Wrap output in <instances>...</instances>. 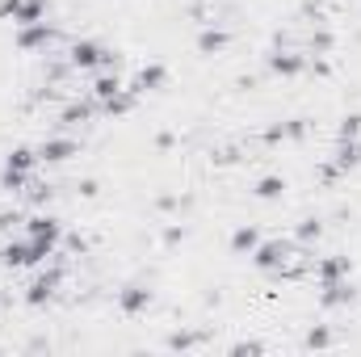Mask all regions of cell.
I'll return each mask as SVG.
<instances>
[{"mask_svg":"<svg viewBox=\"0 0 361 357\" xmlns=\"http://www.w3.org/2000/svg\"><path fill=\"white\" fill-rule=\"evenodd\" d=\"M55 257V248L47 240H34V236H21V240H4L0 244V265L4 269H38Z\"/></svg>","mask_w":361,"mask_h":357,"instance_id":"obj_2","label":"cell"},{"mask_svg":"<svg viewBox=\"0 0 361 357\" xmlns=\"http://www.w3.org/2000/svg\"><path fill=\"white\" fill-rule=\"evenodd\" d=\"M25 236L47 240L51 248H59V240H63V219H55V214H47V210H34V214L25 219Z\"/></svg>","mask_w":361,"mask_h":357,"instance_id":"obj_9","label":"cell"},{"mask_svg":"<svg viewBox=\"0 0 361 357\" xmlns=\"http://www.w3.org/2000/svg\"><path fill=\"white\" fill-rule=\"evenodd\" d=\"M51 42H55V25H47V21H34V25H17V30H13V47L25 51V55L47 51Z\"/></svg>","mask_w":361,"mask_h":357,"instance_id":"obj_6","label":"cell"},{"mask_svg":"<svg viewBox=\"0 0 361 357\" xmlns=\"http://www.w3.org/2000/svg\"><path fill=\"white\" fill-rule=\"evenodd\" d=\"M118 59L97 42V38H76L72 47H68V68L72 72H101V68H114Z\"/></svg>","mask_w":361,"mask_h":357,"instance_id":"obj_3","label":"cell"},{"mask_svg":"<svg viewBox=\"0 0 361 357\" xmlns=\"http://www.w3.org/2000/svg\"><path fill=\"white\" fill-rule=\"evenodd\" d=\"M164 85H169V68H164V63H147V68H139V72H135V80H130L126 89L139 92V97H147V92L164 89Z\"/></svg>","mask_w":361,"mask_h":357,"instance_id":"obj_13","label":"cell"},{"mask_svg":"<svg viewBox=\"0 0 361 357\" xmlns=\"http://www.w3.org/2000/svg\"><path fill=\"white\" fill-rule=\"evenodd\" d=\"M101 109H97V101H68L63 109H59V122L63 126H85V122H92Z\"/></svg>","mask_w":361,"mask_h":357,"instance_id":"obj_19","label":"cell"},{"mask_svg":"<svg viewBox=\"0 0 361 357\" xmlns=\"http://www.w3.org/2000/svg\"><path fill=\"white\" fill-rule=\"evenodd\" d=\"M185 236H189V231L177 227V223H173V227H164V244H185Z\"/></svg>","mask_w":361,"mask_h":357,"instance_id":"obj_29","label":"cell"},{"mask_svg":"<svg viewBox=\"0 0 361 357\" xmlns=\"http://www.w3.org/2000/svg\"><path fill=\"white\" fill-rule=\"evenodd\" d=\"M324 236V227H319V219H302L298 227H294V244H315Z\"/></svg>","mask_w":361,"mask_h":357,"instance_id":"obj_23","label":"cell"},{"mask_svg":"<svg viewBox=\"0 0 361 357\" xmlns=\"http://www.w3.org/2000/svg\"><path fill=\"white\" fill-rule=\"evenodd\" d=\"M135 105H139V92H130V89L114 92L109 101H97V109H101L105 118H126V114H130Z\"/></svg>","mask_w":361,"mask_h":357,"instance_id":"obj_20","label":"cell"},{"mask_svg":"<svg viewBox=\"0 0 361 357\" xmlns=\"http://www.w3.org/2000/svg\"><path fill=\"white\" fill-rule=\"evenodd\" d=\"M63 286V265H51L42 269L30 286H25V307H47L51 298H55V290Z\"/></svg>","mask_w":361,"mask_h":357,"instance_id":"obj_5","label":"cell"},{"mask_svg":"<svg viewBox=\"0 0 361 357\" xmlns=\"http://www.w3.org/2000/svg\"><path fill=\"white\" fill-rule=\"evenodd\" d=\"M336 139H361V114H345V118H341Z\"/></svg>","mask_w":361,"mask_h":357,"instance_id":"obj_24","label":"cell"},{"mask_svg":"<svg viewBox=\"0 0 361 357\" xmlns=\"http://www.w3.org/2000/svg\"><path fill=\"white\" fill-rule=\"evenodd\" d=\"M341 177H349L353 169H361V139H336V152L328 160Z\"/></svg>","mask_w":361,"mask_h":357,"instance_id":"obj_14","label":"cell"},{"mask_svg":"<svg viewBox=\"0 0 361 357\" xmlns=\"http://www.w3.org/2000/svg\"><path fill=\"white\" fill-rule=\"evenodd\" d=\"M332 345V332L328 328H311L307 332V349H328Z\"/></svg>","mask_w":361,"mask_h":357,"instance_id":"obj_27","label":"cell"},{"mask_svg":"<svg viewBox=\"0 0 361 357\" xmlns=\"http://www.w3.org/2000/svg\"><path fill=\"white\" fill-rule=\"evenodd\" d=\"M294 253H298L294 236L290 240H261L257 253H252V265L261 269V273H286V269L294 265Z\"/></svg>","mask_w":361,"mask_h":357,"instance_id":"obj_4","label":"cell"},{"mask_svg":"<svg viewBox=\"0 0 361 357\" xmlns=\"http://www.w3.org/2000/svg\"><path fill=\"white\" fill-rule=\"evenodd\" d=\"M156 147H173V131H160L156 135Z\"/></svg>","mask_w":361,"mask_h":357,"instance_id":"obj_31","label":"cell"},{"mask_svg":"<svg viewBox=\"0 0 361 357\" xmlns=\"http://www.w3.org/2000/svg\"><path fill=\"white\" fill-rule=\"evenodd\" d=\"M72 156H80V143L72 135H51V139L38 143V160L42 164H68Z\"/></svg>","mask_w":361,"mask_h":357,"instance_id":"obj_8","label":"cell"},{"mask_svg":"<svg viewBox=\"0 0 361 357\" xmlns=\"http://www.w3.org/2000/svg\"><path fill=\"white\" fill-rule=\"evenodd\" d=\"M197 345H202L197 332H177V337H169V349H197Z\"/></svg>","mask_w":361,"mask_h":357,"instance_id":"obj_26","label":"cell"},{"mask_svg":"<svg viewBox=\"0 0 361 357\" xmlns=\"http://www.w3.org/2000/svg\"><path fill=\"white\" fill-rule=\"evenodd\" d=\"M265 68H269L273 76H281V80H294V76H302L311 63H307V55H298V51H273V55H265Z\"/></svg>","mask_w":361,"mask_h":357,"instance_id":"obj_10","label":"cell"},{"mask_svg":"<svg viewBox=\"0 0 361 357\" xmlns=\"http://www.w3.org/2000/svg\"><path fill=\"white\" fill-rule=\"evenodd\" d=\"M261 349H265L261 341H240V345H235V353H261Z\"/></svg>","mask_w":361,"mask_h":357,"instance_id":"obj_30","label":"cell"},{"mask_svg":"<svg viewBox=\"0 0 361 357\" xmlns=\"http://www.w3.org/2000/svg\"><path fill=\"white\" fill-rule=\"evenodd\" d=\"M126 85H122V76L114 72V68H101L97 76H92V89H89V97L92 101H109L114 92H122Z\"/></svg>","mask_w":361,"mask_h":357,"instance_id":"obj_18","label":"cell"},{"mask_svg":"<svg viewBox=\"0 0 361 357\" xmlns=\"http://www.w3.org/2000/svg\"><path fill=\"white\" fill-rule=\"evenodd\" d=\"M0 17L13 21V25L47 21V0H0Z\"/></svg>","mask_w":361,"mask_h":357,"instance_id":"obj_7","label":"cell"},{"mask_svg":"<svg viewBox=\"0 0 361 357\" xmlns=\"http://www.w3.org/2000/svg\"><path fill=\"white\" fill-rule=\"evenodd\" d=\"M42 160H38V147H13L4 156V169H0V189L8 193H25V185L38 177Z\"/></svg>","mask_w":361,"mask_h":357,"instance_id":"obj_1","label":"cell"},{"mask_svg":"<svg viewBox=\"0 0 361 357\" xmlns=\"http://www.w3.org/2000/svg\"><path fill=\"white\" fill-rule=\"evenodd\" d=\"M307 131H311V122H307V118L273 122L269 131H265V143H298V139H307Z\"/></svg>","mask_w":361,"mask_h":357,"instance_id":"obj_16","label":"cell"},{"mask_svg":"<svg viewBox=\"0 0 361 357\" xmlns=\"http://www.w3.org/2000/svg\"><path fill=\"white\" fill-rule=\"evenodd\" d=\"M281 193H286V177L269 173V177H261V181H257V198H261V202H277Z\"/></svg>","mask_w":361,"mask_h":357,"instance_id":"obj_22","label":"cell"},{"mask_svg":"<svg viewBox=\"0 0 361 357\" xmlns=\"http://www.w3.org/2000/svg\"><path fill=\"white\" fill-rule=\"evenodd\" d=\"M152 298H156V294H152L147 286L130 282V286H122V290H118V311H122V315H143V311L152 307Z\"/></svg>","mask_w":361,"mask_h":357,"instance_id":"obj_11","label":"cell"},{"mask_svg":"<svg viewBox=\"0 0 361 357\" xmlns=\"http://www.w3.org/2000/svg\"><path fill=\"white\" fill-rule=\"evenodd\" d=\"M353 298H357V290H353L349 277H345V282H328V286H319V307H324V311L353 307Z\"/></svg>","mask_w":361,"mask_h":357,"instance_id":"obj_12","label":"cell"},{"mask_svg":"<svg viewBox=\"0 0 361 357\" xmlns=\"http://www.w3.org/2000/svg\"><path fill=\"white\" fill-rule=\"evenodd\" d=\"M257 244H261V231H257L252 223H244V227L231 231V253H235V257H252Z\"/></svg>","mask_w":361,"mask_h":357,"instance_id":"obj_21","label":"cell"},{"mask_svg":"<svg viewBox=\"0 0 361 357\" xmlns=\"http://www.w3.org/2000/svg\"><path fill=\"white\" fill-rule=\"evenodd\" d=\"M25 198L42 206V202H51V198H55V189H51V185H42V181H30V185H25Z\"/></svg>","mask_w":361,"mask_h":357,"instance_id":"obj_25","label":"cell"},{"mask_svg":"<svg viewBox=\"0 0 361 357\" xmlns=\"http://www.w3.org/2000/svg\"><path fill=\"white\" fill-rule=\"evenodd\" d=\"M231 47V34L223 30V25H206L202 34H197V55H223Z\"/></svg>","mask_w":361,"mask_h":357,"instance_id":"obj_17","label":"cell"},{"mask_svg":"<svg viewBox=\"0 0 361 357\" xmlns=\"http://www.w3.org/2000/svg\"><path fill=\"white\" fill-rule=\"evenodd\" d=\"M311 51H315V55H328V51H332V34H328V30H319V34L311 38Z\"/></svg>","mask_w":361,"mask_h":357,"instance_id":"obj_28","label":"cell"},{"mask_svg":"<svg viewBox=\"0 0 361 357\" xmlns=\"http://www.w3.org/2000/svg\"><path fill=\"white\" fill-rule=\"evenodd\" d=\"M349 273H353V261H349V257H341V253H332V257L315 261V282H319V286H328V282H345Z\"/></svg>","mask_w":361,"mask_h":357,"instance_id":"obj_15","label":"cell"}]
</instances>
